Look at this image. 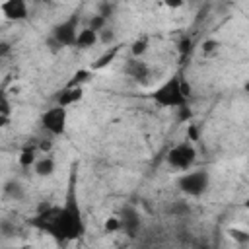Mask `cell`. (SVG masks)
Returning <instances> with one entry per match:
<instances>
[{
	"instance_id": "cell-1",
	"label": "cell",
	"mask_w": 249,
	"mask_h": 249,
	"mask_svg": "<svg viewBox=\"0 0 249 249\" xmlns=\"http://www.w3.org/2000/svg\"><path fill=\"white\" fill-rule=\"evenodd\" d=\"M84 233H86V222H84V214L78 200V161H74L70 167L64 202L58 206V212L47 235H51L56 243H68V241L80 239Z\"/></svg>"
},
{
	"instance_id": "cell-2",
	"label": "cell",
	"mask_w": 249,
	"mask_h": 249,
	"mask_svg": "<svg viewBox=\"0 0 249 249\" xmlns=\"http://www.w3.org/2000/svg\"><path fill=\"white\" fill-rule=\"evenodd\" d=\"M181 78H183L181 72L169 76L165 82H161V84L150 93V99H152L158 107H163V109H179V107L187 105V103H189V97H187L185 91H183Z\"/></svg>"
},
{
	"instance_id": "cell-3",
	"label": "cell",
	"mask_w": 249,
	"mask_h": 249,
	"mask_svg": "<svg viewBox=\"0 0 249 249\" xmlns=\"http://www.w3.org/2000/svg\"><path fill=\"white\" fill-rule=\"evenodd\" d=\"M210 187V173L206 169H187L177 177V189L187 196H202Z\"/></svg>"
},
{
	"instance_id": "cell-4",
	"label": "cell",
	"mask_w": 249,
	"mask_h": 249,
	"mask_svg": "<svg viewBox=\"0 0 249 249\" xmlns=\"http://www.w3.org/2000/svg\"><path fill=\"white\" fill-rule=\"evenodd\" d=\"M165 161H167L169 167H173V169H177V171H187V169H191V167L195 165V161H196V148H195V142H191V140L185 138L183 142L175 144V146L167 152Z\"/></svg>"
},
{
	"instance_id": "cell-5",
	"label": "cell",
	"mask_w": 249,
	"mask_h": 249,
	"mask_svg": "<svg viewBox=\"0 0 249 249\" xmlns=\"http://www.w3.org/2000/svg\"><path fill=\"white\" fill-rule=\"evenodd\" d=\"M66 121H68V107L53 105L47 111H43L39 124L49 136H62L66 132Z\"/></svg>"
},
{
	"instance_id": "cell-6",
	"label": "cell",
	"mask_w": 249,
	"mask_h": 249,
	"mask_svg": "<svg viewBox=\"0 0 249 249\" xmlns=\"http://www.w3.org/2000/svg\"><path fill=\"white\" fill-rule=\"evenodd\" d=\"M78 23H80V10H74L66 19L58 21L51 29V35L62 45V49L76 45V39H78V33H80L78 31Z\"/></svg>"
},
{
	"instance_id": "cell-7",
	"label": "cell",
	"mask_w": 249,
	"mask_h": 249,
	"mask_svg": "<svg viewBox=\"0 0 249 249\" xmlns=\"http://www.w3.org/2000/svg\"><path fill=\"white\" fill-rule=\"evenodd\" d=\"M119 220H121V231H124L128 237H136L142 230V216L132 204H124L119 210Z\"/></svg>"
},
{
	"instance_id": "cell-8",
	"label": "cell",
	"mask_w": 249,
	"mask_h": 249,
	"mask_svg": "<svg viewBox=\"0 0 249 249\" xmlns=\"http://www.w3.org/2000/svg\"><path fill=\"white\" fill-rule=\"evenodd\" d=\"M0 10L8 21H23L29 18V10H27L25 0H6V2H2Z\"/></svg>"
},
{
	"instance_id": "cell-9",
	"label": "cell",
	"mask_w": 249,
	"mask_h": 249,
	"mask_svg": "<svg viewBox=\"0 0 249 249\" xmlns=\"http://www.w3.org/2000/svg\"><path fill=\"white\" fill-rule=\"evenodd\" d=\"M124 74L128 78H132L134 82H138V84H146L148 78H150V74H152V70H150L148 62H144L142 58H134L132 56L124 64Z\"/></svg>"
},
{
	"instance_id": "cell-10",
	"label": "cell",
	"mask_w": 249,
	"mask_h": 249,
	"mask_svg": "<svg viewBox=\"0 0 249 249\" xmlns=\"http://www.w3.org/2000/svg\"><path fill=\"white\" fill-rule=\"evenodd\" d=\"M82 97H84V88H70V86H64L62 89H58V91L54 93V103H56V105H62V107H70V105L78 103Z\"/></svg>"
},
{
	"instance_id": "cell-11",
	"label": "cell",
	"mask_w": 249,
	"mask_h": 249,
	"mask_svg": "<svg viewBox=\"0 0 249 249\" xmlns=\"http://www.w3.org/2000/svg\"><path fill=\"white\" fill-rule=\"evenodd\" d=\"M119 51H121V45L119 43H113V45H109L107 49H105V53L103 54H99L97 58H95V62H91V70L93 72H97V70H103L105 66H109L115 58H117V54H119Z\"/></svg>"
},
{
	"instance_id": "cell-12",
	"label": "cell",
	"mask_w": 249,
	"mask_h": 249,
	"mask_svg": "<svg viewBox=\"0 0 249 249\" xmlns=\"http://www.w3.org/2000/svg\"><path fill=\"white\" fill-rule=\"evenodd\" d=\"M37 152H39L37 144H35V142H27V144L23 146L19 158H18L19 167H23V169H31V167L35 165V161H37Z\"/></svg>"
},
{
	"instance_id": "cell-13",
	"label": "cell",
	"mask_w": 249,
	"mask_h": 249,
	"mask_svg": "<svg viewBox=\"0 0 249 249\" xmlns=\"http://www.w3.org/2000/svg\"><path fill=\"white\" fill-rule=\"evenodd\" d=\"M99 43V33L97 31H93L91 27H84V29H80V33H78V39H76V49H91V47H95Z\"/></svg>"
},
{
	"instance_id": "cell-14",
	"label": "cell",
	"mask_w": 249,
	"mask_h": 249,
	"mask_svg": "<svg viewBox=\"0 0 249 249\" xmlns=\"http://www.w3.org/2000/svg\"><path fill=\"white\" fill-rule=\"evenodd\" d=\"M54 169H56V163L49 154H45L43 158H37V161L33 165V171L37 177H51L54 173Z\"/></svg>"
},
{
	"instance_id": "cell-15",
	"label": "cell",
	"mask_w": 249,
	"mask_h": 249,
	"mask_svg": "<svg viewBox=\"0 0 249 249\" xmlns=\"http://www.w3.org/2000/svg\"><path fill=\"white\" fill-rule=\"evenodd\" d=\"M91 78H93V70H91V68H78V70L70 76V80L66 82V86H70V88H82V86L88 84Z\"/></svg>"
},
{
	"instance_id": "cell-16",
	"label": "cell",
	"mask_w": 249,
	"mask_h": 249,
	"mask_svg": "<svg viewBox=\"0 0 249 249\" xmlns=\"http://www.w3.org/2000/svg\"><path fill=\"white\" fill-rule=\"evenodd\" d=\"M4 195L8 196V198H12V200H23V196H25V191H23V187H21V183H18V181H8L6 185H4Z\"/></svg>"
},
{
	"instance_id": "cell-17",
	"label": "cell",
	"mask_w": 249,
	"mask_h": 249,
	"mask_svg": "<svg viewBox=\"0 0 249 249\" xmlns=\"http://www.w3.org/2000/svg\"><path fill=\"white\" fill-rule=\"evenodd\" d=\"M148 37L146 35H142V37H138L132 45H130V54L134 56V58H142L144 54H146V51H148Z\"/></svg>"
},
{
	"instance_id": "cell-18",
	"label": "cell",
	"mask_w": 249,
	"mask_h": 249,
	"mask_svg": "<svg viewBox=\"0 0 249 249\" xmlns=\"http://www.w3.org/2000/svg\"><path fill=\"white\" fill-rule=\"evenodd\" d=\"M10 115H12V109H10L8 95H6V93H2V99H0V123H2V126H6V124H8Z\"/></svg>"
},
{
	"instance_id": "cell-19",
	"label": "cell",
	"mask_w": 249,
	"mask_h": 249,
	"mask_svg": "<svg viewBox=\"0 0 249 249\" xmlns=\"http://www.w3.org/2000/svg\"><path fill=\"white\" fill-rule=\"evenodd\" d=\"M88 27H91L93 31H101V29H105L107 27V18L105 16H101V14H95V16H91L89 18V23H88Z\"/></svg>"
},
{
	"instance_id": "cell-20",
	"label": "cell",
	"mask_w": 249,
	"mask_h": 249,
	"mask_svg": "<svg viewBox=\"0 0 249 249\" xmlns=\"http://www.w3.org/2000/svg\"><path fill=\"white\" fill-rule=\"evenodd\" d=\"M228 235L231 239H235L237 243H249V233L243 231V230H237V228H230L228 230Z\"/></svg>"
},
{
	"instance_id": "cell-21",
	"label": "cell",
	"mask_w": 249,
	"mask_h": 249,
	"mask_svg": "<svg viewBox=\"0 0 249 249\" xmlns=\"http://www.w3.org/2000/svg\"><path fill=\"white\" fill-rule=\"evenodd\" d=\"M103 230H105L107 233H115V231H121V220H119V216H113V218H109V220L105 222Z\"/></svg>"
},
{
	"instance_id": "cell-22",
	"label": "cell",
	"mask_w": 249,
	"mask_h": 249,
	"mask_svg": "<svg viewBox=\"0 0 249 249\" xmlns=\"http://www.w3.org/2000/svg\"><path fill=\"white\" fill-rule=\"evenodd\" d=\"M169 212H171V214H179V216H185V214H189V204H187V202H181V200H177V202H173V204L169 206Z\"/></svg>"
},
{
	"instance_id": "cell-23",
	"label": "cell",
	"mask_w": 249,
	"mask_h": 249,
	"mask_svg": "<svg viewBox=\"0 0 249 249\" xmlns=\"http://www.w3.org/2000/svg\"><path fill=\"white\" fill-rule=\"evenodd\" d=\"M179 111V123H191V119H193V111H191V107H189V103L187 105H183V107H179L177 109Z\"/></svg>"
},
{
	"instance_id": "cell-24",
	"label": "cell",
	"mask_w": 249,
	"mask_h": 249,
	"mask_svg": "<svg viewBox=\"0 0 249 249\" xmlns=\"http://www.w3.org/2000/svg\"><path fill=\"white\" fill-rule=\"evenodd\" d=\"M99 41L103 43V45H113V41H115V33H113V29H101L99 31Z\"/></svg>"
},
{
	"instance_id": "cell-25",
	"label": "cell",
	"mask_w": 249,
	"mask_h": 249,
	"mask_svg": "<svg viewBox=\"0 0 249 249\" xmlns=\"http://www.w3.org/2000/svg\"><path fill=\"white\" fill-rule=\"evenodd\" d=\"M218 47H220V43H218L216 39H206V41L202 43V53H204V54H210V53L218 51Z\"/></svg>"
},
{
	"instance_id": "cell-26",
	"label": "cell",
	"mask_w": 249,
	"mask_h": 249,
	"mask_svg": "<svg viewBox=\"0 0 249 249\" xmlns=\"http://www.w3.org/2000/svg\"><path fill=\"white\" fill-rule=\"evenodd\" d=\"M198 136H200L198 126H196V124H193V123H189V124H187V140L196 142V140H198Z\"/></svg>"
},
{
	"instance_id": "cell-27",
	"label": "cell",
	"mask_w": 249,
	"mask_h": 249,
	"mask_svg": "<svg viewBox=\"0 0 249 249\" xmlns=\"http://www.w3.org/2000/svg\"><path fill=\"white\" fill-rule=\"evenodd\" d=\"M37 148H39L41 154H49L53 150V140L51 138H41V140H37Z\"/></svg>"
},
{
	"instance_id": "cell-28",
	"label": "cell",
	"mask_w": 249,
	"mask_h": 249,
	"mask_svg": "<svg viewBox=\"0 0 249 249\" xmlns=\"http://www.w3.org/2000/svg\"><path fill=\"white\" fill-rule=\"evenodd\" d=\"M185 4V0H163V6L169 10H179Z\"/></svg>"
},
{
	"instance_id": "cell-29",
	"label": "cell",
	"mask_w": 249,
	"mask_h": 249,
	"mask_svg": "<svg viewBox=\"0 0 249 249\" xmlns=\"http://www.w3.org/2000/svg\"><path fill=\"white\" fill-rule=\"evenodd\" d=\"M179 51H181V53H185V51H191V39H183V41H181V47H179Z\"/></svg>"
},
{
	"instance_id": "cell-30",
	"label": "cell",
	"mask_w": 249,
	"mask_h": 249,
	"mask_svg": "<svg viewBox=\"0 0 249 249\" xmlns=\"http://www.w3.org/2000/svg\"><path fill=\"white\" fill-rule=\"evenodd\" d=\"M8 51H10V45H8V43H2V51H0V54H2V56H6V54H8Z\"/></svg>"
},
{
	"instance_id": "cell-31",
	"label": "cell",
	"mask_w": 249,
	"mask_h": 249,
	"mask_svg": "<svg viewBox=\"0 0 249 249\" xmlns=\"http://www.w3.org/2000/svg\"><path fill=\"white\" fill-rule=\"evenodd\" d=\"M243 208H245V210H249V196L243 200Z\"/></svg>"
},
{
	"instance_id": "cell-32",
	"label": "cell",
	"mask_w": 249,
	"mask_h": 249,
	"mask_svg": "<svg viewBox=\"0 0 249 249\" xmlns=\"http://www.w3.org/2000/svg\"><path fill=\"white\" fill-rule=\"evenodd\" d=\"M37 2H41V4H51L53 0H37Z\"/></svg>"
}]
</instances>
